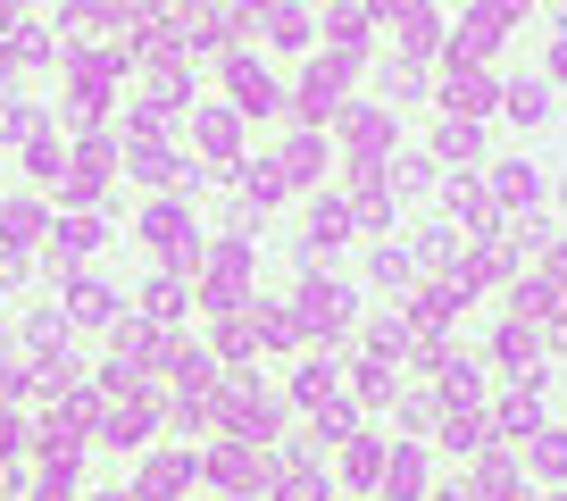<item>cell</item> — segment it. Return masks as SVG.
<instances>
[{
	"label": "cell",
	"mask_w": 567,
	"mask_h": 501,
	"mask_svg": "<svg viewBox=\"0 0 567 501\" xmlns=\"http://www.w3.org/2000/svg\"><path fill=\"white\" fill-rule=\"evenodd\" d=\"M234 92H243V109H267V101H276V84H267L250 59H234Z\"/></svg>",
	"instance_id": "6da1fadb"
},
{
	"label": "cell",
	"mask_w": 567,
	"mask_h": 501,
	"mask_svg": "<svg viewBox=\"0 0 567 501\" xmlns=\"http://www.w3.org/2000/svg\"><path fill=\"white\" fill-rule=\"evenodd\" d=\"M142 427H151V410H142V401H134V410H125L117 427H109V443H142Z\"/></svg>",
	"instance_id": "7a4b0ae2"
},
{
	"label": "cell",
	"mask_w": 567,
	"mask_h": 501,
	"mask_svg": "<svg viewBox=\"0 0 567 501\" xmlns=\"http://www.w3.org/2000/svg\"><path fill=\"white\" fill-rule=\"evenodd\" d=\"M18 434H25L18 418H0V451H18Z\"/></svg>",
	"instance_id": "5b68a950"
},
{
	"label": "cell",
	"mask_w": 567,
	"mask_h": 501,
	"mask_svg": "<svg viewBox=\"0 0 567 501\" xmlns=\"http://www.w3.org/2000/svg\"><path fill=\"white\" fill-rule=\"evenodd\" d=\"M142 484H151V493H176V484H184V460H159V468H151Z\"/></svg>",
	"instance_id": "277c9868"
},
{
	"label": "cell",
	"mask_w": 567,
	"mask_h": 501,
	"mask_svg": "<svg viewBox=\"0 0 567 501\" xmlns=\"http://www.w3.org/2000/svg\"><path fill=\"white\" fill-rule=\"evenodd\" d=\"M75 318H109V293L101 285H75Z\"/></svg>",
	"instance_id": "3957f363"
}]
</instances>
